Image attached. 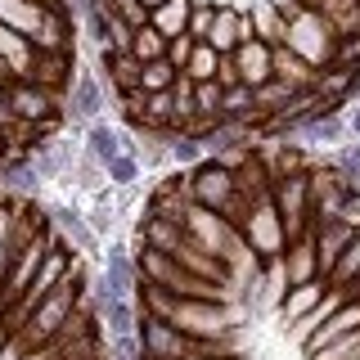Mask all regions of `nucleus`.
I'll list each match as a JSON object with an SVG mask.
<instances>
[{
  "instance_id": "obj_9",
  "label": "nucleus",
  "mask_w": 360,
  "mask_h": 360,
  "mask_svg": "<svg viewBox=\"0 0 360 360\" xmlns=\"http://www.w3.org/2000/svg\"><path fill=\"white\" fill-rule=\"evenodd\" d=\"M45 217H50V234H54V239H59L72 257H86V252H95V248H99V234L86 225V217L72 207V202H54Z\"/></svg>"
},
{
  "instance_id": "obj_8",
  "label": "nucleus",
  "mask_w": 360,
  "mask_h": 360,
  "mask_svg": "<svg viewBox=\"0 0 360 360\" xmlns=\"http://www.w3.org/2000/svg\"><path fill=\"white\" fill-rule=\"evenodd\" d=\"M54 248V234L50 230H41L37 239H27L14 252V266H9V279H5V288H0V302H5V311L14 307V302L27 292V284H32V275L41 270V262H45V252Z\"/></svg>"
},
{
  "instance_id": "obj_4",
  "label": "nucleus",
  "mask_w": 360,
  "mask_h": 360,
  "mask_svg": "<svg viewBox=\"0 0 360 360\" xmlns=\"http://www.w3.org/2000/svg\"><path fill=\"white\" fill-rule=\"evenodd\" d=\"M239 234H243V243L257 252V262H275V257H284V248H288L284 217H279V207H275V198H270V194H262L252 207H248Z\"/></svg>"
},
{
  "instance_id": "obj_28",
  "label": "nucleus",
  "mask_w": 360,
  "mask_h": 360,
  "mask_svg": "<svg viewBox=\"0 0 360 360\" xmlns=\"http://www.w3.org/2000/svg\"><path fill=\"white\" fill-rule=\"evenodd\" d=\"M131 54L140 63H158V59H167V37L158 27H140L135 32V41H131Z\"/></svg>"
},
{
  "instance_id": "obj_3",
  "label": "nucleus",
  "mask_w": 360,
  "mask_h": 360,
  "mask_svg": "<svg viewBox=\"0 0 360 360\" xmlns=\"http://www.w3.org/2000/svg\"><path fill=\"white\" fill-rule=\"evenodd\" d=\"M284 9V18H288V27H284V45L292 54H302L311 68H333V54H338V32H333V22L320 14V9H307V5H279Z\"/></svg>"
},
{
  "instance_id": "obj_40",
  "label": "nucleus",
  "mask_w": 360,
  "mask_h": 360,
  "mask_svg": "<svg viewBox=\"0 0 360 360\" xmlns=\"http://www.w3.org/2000/svg\"><path fill=\"white\" fill-rule=\"evenodd\" d=\"M347 135H352V140H360V104H347Z\"/></svg>"
},
{
  "instance_id": "obj_15",
  "label": "nucleus",
  "mask_w": 360,
  "mask_h": 360,
  "mask_svg": "<svg viewBox=\"0 0 360 360\" xmlns=\"http://www.w3.org/2000/svg\"><path fill=\"white\" fill-rule=\"evenodd\" d=\"M311 234H315V257H320V279L329 284L338 257H342V248L352 243L356 230H352V225H342V221H320V225H311Z\"/></svg>"
},
{
  "instance_id": "obj_42",
  "label": "nucleus",
  "mask_w": 360,
  "mask_h": 360,
  "mask_svg": "<svg viewBox=\"0 0 360 360\" xmlns=\"http://www.w3.org/2000/svg\"><path fill=\"white\" fill-rule=\"evenodd\" d=\"M342 292H347V297H352V302H360V275H356V279H352V284H347Z\"/></svg>"
},
{
  "instance_id": "obj_27",
  "label": "nucleus",
  "mask_w": 360,
  "mask_h": 360,
  "mask_svg": "<svg viewBox=\"0 0 360 360\" xmlns=\"http://www.w3.org/2000/svg\"><path fill=\"white\" fill-rule=\"evenodd\" d=\"M217 68H221V54L198 41L194 54H189V63H185V77L189 82H217Z\"/></svg>"
},
{
  "instance_id": "obj_25",
  "label": "nucleus",
  "mask_w": 360,
  "mask_h": 360,
  "mask_svg": "<svg viewBox=\"0 0 360 360\" xmlns=\"http://www.w3.org/2000/svg\"><path fill=\"white\" fill-rule=\"evenodd\" d=\"M221 99H225L221 82H194V108H198V127H202V135H207V131L221 122Z\"/></svg>"
},
{
  "instance_id": "obj_46",
  "label": "nucleus",
  "mask_w": 360,
  "mask_h": 360,
  "mask_svg": "<svg viewBox=\"0 0 360 360\" xmlns=\"http://www.w3.org/2000/svg\"><path fill=\"white\" fill-rule=\"evenodd\" d=\"M342 360H360V347H356V352H352V356H342Z\"/></svg>"
},
{
  "instance_id": "obj_39",
  "label": "nucleus",
  "mask_w": 360,
  "mask_h": 360,
  "mask_svg": "<svg viewBox=\"0 0 360 360\" xmlns=\"http://www.w3.org/2000/svg\"><path fill=\"white\" fill-rule=\"evenodd\" d=\"M18 127V117H14V104H9V95L0 90V135H9Z\"/></svg>"
},
{
  "instance_id": "obj_2",
  "label": "nucleus",
  "mask_w": 360,
  "mask_h": 360,
  "mask_svg": "<svg viewBox=\"0 0 360 360\" xmlns=\"http://www.w3.org/2000/svg\"><path fill=\"white\" fill-rule=\"evenodd\" d=\"M86 266H82V257H77V266L68 270V279L59 288L50 292V297H41L37 307L27 311V320H22V338H27V347H45V342H54V338L63 333V324L72 320L77 311L86 307Z\"/></svg>"
},
{
  "instance_id": "obj_49",
  "label": "nucleus",
  "mask_w": 360,
  "mask_h": 360,
  "mask_svg": "<svg viewBox=\"0 0 360 360\" xmlns=\"http://www.w3.org/2000/svg\"><path fill=\"white\" fill-rule=\"evenodd\" d=\"M0 149H5V135H0Z\"/></svg>"
},
{
  "instance_id": "obj_24",
  "label": "nucleus",
  "mask_w": 360,
  "mask_h": 360,
  "mask_svg": "<svg viewBox=\"0 0 360 360\" xmlns=\"http://www.w3.org/2000/svg\"><path fill=\"white\" fill-rule=\"evenodd\" d=\"M189 14H194V0H167V5H158L149 14V27H158L167 41L185 37V32H189Z\"/></svg>"
},
{
  "instance_id": "obj_17",
  "label": "nucleus",
  "mask_w": 360,
  "mask_h": 360,
  "mask_svg": "<svg viewBox=\"0 0 360 360\" xmlns=\"http://www.w3.org/2000/svg\"><path fill=\"white\" fill-rule=\"evenodd\" d=\"M270 50H275V45H266V41H243L239 45V50H234L230 54V59H234V68H239V82L243 86H266L270 82V77H275V72H270Z\"/></svg>"
},
{
  "instance_id": "obj_34",
  "label": "nucleus",
  "mask_w": 360,
  "mask_h": 360,
  "mask_svg": "<svg viewBox=\"0 0 360 360\" xmlns=\"http://www.w3.org/2000/svg\"><path fill=\"white\" fill-rule=\"evenodd\" d=\"M108 9H112L117 18H127L135 32H140V27H149V9H144L140 0H108Z\"/></svg>"
},
{
  "instance_id": "obj_31",
  "label": "nucleus",
  "mask_w": 360,
  "mask_h": 360,
  "mask_svg": "<svg viewBox=\"0 0 360 360\" xmlns=\"http://www.w3.org/2000/svg\"><path fill=\"white\" fill-rule=\"evenodd\" d=\"M333 167H338V172H342L347 189H352V194H360V140H347L342 149H338Z\"/></svg>"
},
{
  "instance_id": "obj_35",
  "label": "nucleus",
  "mask_w": 360,
  "mask_h": 360,
  "mask_svg": "<svg viewBox=\"0 0 360 360\" xmlns=\"http://www.w3.org/2000/svg\"><path fill=\"white\" fill-rule=\"evenodd\" d=\"M194 37H189V32H185V37H172V41H167V63H172L176 68V72H185V63H189V54H194Z\"/></svg>"
},
{
  "instance_id": "obj_37",
  "label": "nucleus",
  "mask_w": 360,
  "mask_h": 360,
  "mask_svg": "<svg viewBox=\"0 0 360 360\" xmlns=\"http://www.w3.org/2000/svg\"><path fill=\"white\" fill-rule=\"evenodd\" d=\"M338 221H342V225H352V230H360V194H347L342 212H338Z\"/></svg>"
},
{
  "instance_id": "obj_6",
  "label": "nucleus",
  "mask_w": 360,
  "mask_h": 360,
  "mask_svg": "<svg viewBox=\"0 0 360 360\" xmlns=\"http://www.w3.org/2000/svg\"><path fill=\"white\" fill-rule=\"evenodd\" d=\"M270 198H275L279 217H284V234H288V239H297V234H307L311 225H315V212H311V180H307V172L279 176L275 185H270Z\"/></svg>"
},
{
  "instance_id": "obj_12",
  "label": "nucleus",
  "mask_w": 360,
  "mask_h": 360,
  "mask_svg": "<svg viewBox=\"0 0 360 360\" xmlns=\"http://www.w3.org/2000/svg\"><path fill=\"white\" fill-rule=\"evenodd\" d=\"M243 41H252V22L248 14H239L234 5H217V18H212V32L202 45H212L217 54H234Z\"/></svg>"
},
{
  "instance_id": "obj_22",
  "label": "nucleus",
  "mask_w": 360,
  "mask_h": 360,
  "mask_svg": "<svg viewBox=\"0 0 360 360\" xmlns=\"http://www.w3.org/2000/svg\"><path fill=\"white\" fill-rule=\"evenodd\" d=\"M41 18H45V5H37V0H0V27H14L27 41L37 37Z\"/></svg>"
},
{
  "instance_id": "obj_38",
  "label": "nucleus",
  "mask_w": 360,
  "mask_h": 360,
  "mask_svg": "<svg viewBox=\"0 0 360 360\" xmlns=\"http://www.w3.org/2000/svg\"><path fill=\"white\" fill-rule=\"evenodd\" d=\"M22 352H27V338H22V333H9V342L0 347V360H22Z\"/></svg>"
},
{
  "instance_id": "obj_20",
  "label": "nucleus",
  "mask_w": 360,
  "mask_h": 360,
  "mask_svg": "<svg viewBox=\"0 0 360 360\" xmlns=\"http://www.w3.org/2000/svg\"><path fill=\"white\" fill-rule=\"evenodd\" d=\"M72 32H77V18L68 14V9H45L32 45H37V50H72Z\"/></svg>"
},
{
  "instance_id": "obj_44",
  "label": "nucleus",
  "mask_w": 360,
  "mask_h": 360,
  "mask_svg": "<svg viewBox=\"0 0 360 360\" xmlns=\"http://www.w3.org/2000/svg\"><path fill=\"white\" fill-rule=\"evenodd\" d=\"M9 82H14V77H9V68H5V63H0V90H5Z\"/></svg>"
},
{
  "instance_id": "obj_11",
  "label": "nucleus",
  "mask_w": 360,
  "mask_h": 360,
  "mask_svg": "<svg viewBox=\"0 0 360 360\" xmlns=\"http://www.w3.org/2000/svg\"><path fill=\"white\" fill-rule=\"evenodd\" d=\"M86 158H95L99 167H108L112 158H122V153H135V135L131 131H122V127H108L104 117L99 122H90L86 127Z\"/></svg>"
},
{
  "instance_id": "obj_43",
  "label": "nucleus",
  "mask_w": 360,
  "mask_h": 360,
  "mask_svg": "<svg viewBox=\"0 0 360 360\" xmlns=\"http://www.w3.org/2000/svg\"><path fill=\"white\" fill-rule=\"evenodd\" d=\"M37 5H45V9H68V0H37Z\"/></svg>"
},
{
  "instance_id": "obj_23",
  "label": "nucleus",
  "mask_w": 360,
  "mask_h": 360,
  "mask_svg": "<svg viewBox=\"0 0 360 360\" xmlns=\"http://www.w3.org/2000/svg\"><path fill=\"white\" fill-rule=\"evenodd\" d=\"M99 63H104L108 72V86L117 90V95H131V90H140V59L135 54H99Z\"/></svg>"
},
{
  "instance_id": "obj_19",
  "label": "nucleus",
  "mask_w": 360,
  "mask_h": 360,
  "mask_svg": "<svg viewBox=\"0 0 360 360\" xmlns=\"http://www.w3.org/2000/svg\"><path fill=\"white\" fill-rule=\"evenodd\" d=\"M329 288H333V284H324V279H307V284H292V288L284 292V302H279V315H284L288 324H297L302 315H311L324 297H329Z\"/></svg>"
},
{
  "instance_id": "obj_10",
  "label": "nucleus",
  "mask_w": 360,
  "mask_h": 360,
  "mask_svg": "<svg viewBox=\"0 0 360 360\" xmlns=\"http://www.w3.org/2000/svg\"><path fill=\"white\" fill-rule=\"evenodd\" d=\"M104 82H99V72H82L77 68V77H72V86H68V95H63V117H72V122H99V112H104Z\"/></svg>"
},
{
  "instance_id": "obj_7",
  "label": "nucleus",
  "mask_w": 360,
  "mask_h": 360,
  "mask_svg": "<svg viewBox=\"0 0 360 360\" xmlns=\"http://www.w3.org/2000/svg\"><path fill=\"white\" fill-rule=\"evenodd\" d=\"M185 180H189V198H194L198 207H207V212H225V207H230V198H234V172H230V167H221L217 158H202L198 167H189Z\"/></svg>"
},
{
  "instance_id": "obj_13",
  "label": "nucleus",
  "mask_w": 360,
  "mask_h": 360,
  "mask_svg": "<svg viewBox=\"0 0 360 360\" xmlns=\"http://www.w3.org/2000/svg\"><path fill=\"white\" fill-rule=\"evenodd\" d=\"M77 77V54L72 50H37V63H32V82L54 90V95H68Z\"/></svg>"
},
{
  "instance_id": "obj_5",
  "label": "nucleus",
  "mask_w": 360,
  "mask_h": 360,
  "mask_svg": "<svg viewBox=\"0 0 360 360\" xmlns=\"http://www.w3.org/2000/svg\"><path fill=\"white\" fill-rule=\"evenodd\" d=\"M5 95H9V104H14V117L27 122V127H37L41 135H50L54 127H59L63 95H54V90H45L37 82H9Z\"/></svg>"
},
{
  "instance_id": "obj_32",
  "label": "nucleus",
  "mask_w": 360,
  "mask_h": 360,
  "mask_svg": "<svg viewBox=\"0 0 360 360\" xmlns=\"http://www.w3.org/2000/svg\"><path fill=\"white\" fill-rule=\"evenodd\" d=\"M333 68H347V72H356V77H360V32H356V37H338Z\"/></svg>"
},
{
  "instance_id": "obj_21",
  "label": "nucleus",
  "mask_w": 360,
  "mask_h": 360,
  "mask_svg": "<svg viewBox=\"0 0 360 360\" xmlns=\"http://www.w3.org/2000/svg\"><path fill=\"white\" fill-rule=\"evenodd\" d=\"M248 22H252V37L266 41V45H284V9L275 5V0H252V14H248Z\"/></svg>"
},
{
  "instance_id": "obj_16",
  "label": "nucleus",
  "mask_w": 360,
  "mask_h": 360,
  "mask_svg": "<svg viewBox=\"0 0 360 360\" xmlns=\"http://www.w3.org/2000/svg\"><path fill=\"white\" fill-rule=\"evenodd\" d=\"M270 72L288 90H297V95L302 90H315V82H320V68H311L302 54H292L288 45H275V50H270Z\"/></svg>"
},
{
  "instance_id": "obj_30",
  "label": "nucleus",
  "mask_w": 360,
  "mask_h": 360,
  "mask_svg": "<svg viewBox=\"0 0 360 360\" xmlns=\"http://www.w3.org/2000/svg\"><path fill=\"white\" fill-rule=\"evenodd\" d=\"M176 68L172 63H167V59H158V63H144L140 68V90H144V95H158V90H172L176 86Z\"/></svg>"
},
{
  "instance_id": "obj_29",
  "label": "nucleus",
  "mask_w": 360,
  "mask_h": 360,
  "mask_svg": "<svg viewBox=\"0 0 360 360\" xmlns=\"http://www.w3.org/2000/svg\"><path fill=\"white\" fill-rule=\"evenodd\" d=\"M356 275H360V230L352 234V243L342 248V257H338V266H333L329 284H333V288H347V284H352Z\"/></svg>"
},
{
  "instance_id": "obj_41",
  "label": "nucleus",
  "mask_w": 360,
  "mask_h": 360,
  "mask_svg": "<svg viewBox=\"0 0 360 360\" xmlns=\"http://www.w3.org/2000/svg\"><path fill=\"white\" fill-rule=\"evenodd\" d=\"M22 360H59V352L45 342V347H27V352H22Z\"/></svg>"
},
{
  "instance_id": "obj_26",
  "label": "nucleus",
  "mask_w": 360,
  "mask_h": 360,
  "mask_svg": "<svg viewBox=\"0 0 360 360\" xmlns=\"http://www.w3.org/2000/svg\"><path fill=\"white\" fill-rule=\"evenodd\" d=\"M104 176H108V185H112V189H131L135 180L144 176L140 153H122V158H112V162L104 167Z\"/></svg>"
},
{
  "instance_id": "obj_33",
  "label": "nucleus",
  "mask_w": 360,
  "mask_h": 360,
  "mask_svg": "<svg viewBox=\"0 0 360 360\" xmlns=\"http://www.w3.org/2000/svg\"><path fill=\"white\" fill-rule=\"evenodd\" d=\"M212 18H217V5H212V0H194V14H189V37H194V41H207Z\"/></svg>"
},
{
  "instance_id": "obj_47",
  "label": "nucleus",
  "mask_w": 360,
  "mask_h": 360,
  "mask_svg": "<svg viewBox=\"0 0 360 360\" xmlns=\"http://www.w3.org/2000/svg\"><path fill=\"white\" fill-rule=\"evenodd\" d=\"M5 342H9V329H5V333H0V347H5Z\"/></svg>"
},
{
  "instance_id": "obj_18",
  "label": "nucleus",
  "mask_w": 360,
  "mask_h": 360,
  "mask_svg": "<svg viewBox=\"0 0 360 360\" xmlns=\"http://www.w3.org/2000/svg\"><path fill=\"white\" fill-rule=\"evenodd\" d=\"M0 63L9 68L14 82H32V63H37V45H32L22 32L0 27Z\"/></svg>"
},
{
  "instance_id": "obj_14",
  "label": "nucleus",
  "mask_w": 360,
  "mask_h": 360,
  "mask_svg": "<svg viewBox=\"0 0 360 360\" xmlns=\"http://www.w3.org/2000/svg\"><path fill=\"white\" fill-rule=\"evenodd\" d=\"M279 266H284L288 275V288L292 284H307V279H320V257H315V234H297V239H288L284 257H279Z\"/></svg>"
},
{
  "instance_id": "obj_1",
  "label": "nucleus",
  "mask_w": 360,
  "mask_h": 360,
  "mask_svg": "<svg viewBox=\"0 0 360 360\" xmlns=\"http://www.w3.org/2000/svg\"><path fill=\"white\" fill-rule=\"evenodd\" d=\"M140 311L167 320L172 329L202 338V342H221V338H234L239 329V307H221V302H202V297H176V292L144 284L140 279Z\"/></svg>"
},
{
  "instance_id": "obj_36",
  "label": "nucleus",
  "mask_w": 360,
  "mask_h": 360,
  "mask_svg": "<svg viewBox=\"0 0 360 360\" xmlns=\"http://www.w3.org/2000/svg\"><path fill=\"white\" fill-rule=\"evenodd\" d=\"M217 82H221V90H230V86H243V82H239V68H234V59H230V54H221Z\"/></svg>"
},
{
  "instance_id": "obj_48",
  "label": "nucleus",
  "mask_w": 360,
  "mask_h": 360,
  "mask_svg": "<svg viewBox=\"0 0 360 360\" xmlns=\"http://www.w3.org/2000/svg\"><path fill=\"white\" fill-rule=\"evenodd\" d=\"M5 207H9V202H5V198H0V212H5Z\"/></svg>"
},
{
  "instance_id": "obj_45",
  "label": "nucleus",
  "mask_w": 360,
  "mask_h": 360,
  "mask_svg": "<svg viewBox=\"0 0 360 360\" xmlns=\"http://www.w3.org/2000/svg\"><path fill=\"white\" fill-rule=\"evenodd\" d=\"M140 5H144V9H149V14H153V9H158V5H167V0H140Z\"/></svg>"
}]
</instances>
